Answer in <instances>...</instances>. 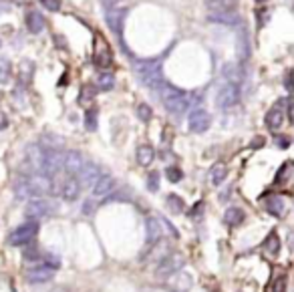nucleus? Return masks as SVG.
I'll list each match as a JSON object with an SVG mask.
<instances>
[{
    "label": "nucleus",
    "mask_w": 294,
    "mask_h": 292,
    "mask_svg": "<svg viewBox=\"0 0 294 292\" xmlns=\"http://www.w3.org/2000/svg\"><path fill=\"white\" fill-rule=\"evenodd\" d=\"M16 196L18 198H40L44 193H53V181L48 175L42 173H30L16 181Z\"/></svg>",
    "instance_id": "obj_1"
},
{
    "label": "nucleus",
    "mask_w": 294,
    "mask_h": 292,
    "mask_svg": "<svg viewBox=\"0 0 294 292\" xmlns=\"http://www.w3.org/2000/svg\"><path fill=\"white\" fill-rule=\"evenodd\" d=\"M135 73L139 81L145 85L147 89H161L163 87V73H161V61L159 59H143L135 61Z\"/></svg>",
    "instance_id": "obj_2"
},
{
    "label": "nucleus",
    "mask_w": 294,
    "mask_h": 292,
    "mask_svg": "<svg viewBox=\"0 0 294 292\" xmlns=\"http://www.w3.org/2000/svg\"><path fill=\"white\" fill-rule=\"evenodd\" d=\"M161 103H163V107H165L169 113L181 115V113H185L187 107H189V97H187L185 91H181V89H177V87H173V85L163 83V87H161Z\"/></svg>",
    "instance_id": "obj_3"
},
{
    "label": "nucleus",
    "mask_w": 294,
    "mask_h": 292,
    "mask_svg": "<svg viewBox=\"0 0 294 292\" xmlns=\"http://www.w3.org/2000/svg\"><path fill=\"white\" fill-rule=\"evenodd\" d=\"M38 230H40L38 222L28 220V222L20 224L16 230L10 232V236H8V244H10V246H26V244L34 242V238L38 236Z\"/></svg>",
    "instance_id": "obj_4"
},
{
    "label": "nucleus",
    "mask_w": 294,
    "mask_h": 292,
    "mask_svg": "<svg viewBox=\"0 0 294 292\" xmlns=\"http://www.w3.org/2000/svg\"><path fill=\"white\" fill-rule=\"evenodd\" d=\"M165 230H169V234L175 238L177 232L171 228V224L159 216H151L147 218V242L149 244H155L157 240H163L165 238Z\"/></svg>",
    "instance_id": "obj_5"
},
{
    "label": "nucleus",
    "mask_w": 294,
    "mask_h": 292,
    "mask_svg": "<svg viewBox=\"0 0 294 292\" xmlns=\"http://www.w3.org/2000/svg\"><path fill=\"white\" fill-rule=\"evenodd\" d=\"M183 264H185V260H183L181 254H177V252H169V254L159 262L155 276H157L159 280H165V278H169L171 274L179 272V270L183 268Z\"/></svg>",
    "instance_id": "obj_6"
},
{
    "label": "nucleus",
    "mask_w": 294,
    "mask_h": 292,
    "mask_svg": "<svg viewBox=\"0 0 294 292\" xmlns=\"http://www.w3.org/2000/svg\"><path fill=\"white\" fill-rule=\"evenodd\" d=\"M93 63L99 69H107L113 63V53L103 34H95V48H93Z\"/></svg>",
    "instance_id": "obj_7"
},
{
    "label": "nucleus",
    "mask_w": 294,
    "mask_h": 292,
    "mask_svg": "<svg viewBox=\"0 0 294 292\" xmlns=\"http://www.w3.org/2000/svg\"><path fill=\"white\" fill-rule=\"evenodd\" d=\"M51 212H53L51 202H46V200H42V198L30 200V202L26 204V208H24V216H26L28 220H32V222H38L40 218L48 216Z\"/></svg>",
    "instance_id": "obj_8"
},
{
    "label": "nucleus",
    "mask_w": 294,
    "mask_h": 292,
    "mask_svg": "<svg viewBox=\"0 0 294 292\" xmlns=\"http://www.w3.org/2000/svg\"><path fill=\"white\" fill-rule=\"evenodd\" d=\"M125 16H127V8L121 6V4H119V6H111V8H107V14H105L107 24H109V28H111L117 36H121V32H123Z\"/></svg>",
    "instance_id": "obj_9"
},
{
    "label": "nucleus",
    "mask_w": 294,
    "mask_h": 292,
    "mask_svg": "<svg viewBox=\"0 0 294 292\" xmlns=\"http://www.w3.org/2000/svg\"><path fill=\"white\" fill-rule=\"evenodd\" d=\"M210 123H212V117H210V113L206 109H193L189 113V117H187V125H189V131L191 133H204V131H208Z\"/></svg>",
    "instance_id": "obj_10"
},
{
    "label": "nucleus",
    "mask_w": 294,
    "mask_h": 292,
    "mask_svg": "<svg viewBox=\"0 0 294 292\" xmlns=\"http://www.w3.org/2000/svg\"><path fill=\"white\" fill-rule=\"evenodd\" d=\"M216 101H218V105H220L222 109H230V107H234V105L240 101V89H238V85H232V83L224 85V87L218 91Z\"/></svg>",
    "instance_id": "obj_11"
},
{
    "label": "nucleus",
    "mask_w": 294,
    "mask_h": 292,
    "mask_svg": "<svg viewBox=\"0 0 294 292\" xmlns=\"http://www.w3.org/2000/svg\"><path fill=\"white\" fill-rule=\"evenodd\" d=\"M117 189V181L113 175H107V173H101L99 179L93 183V196L99 200V198H109L113 191Z\"/></svg>",
    "instance_id": "obj_12"
},
{
    "label": "nucleus",
    "mask_w": 294,
    "mask_h": 292,
    "mask_svg": "<svg viewBox=\"0 0 294 292\" xmlns=\"http://www.w3.org/2000/svg\"><path fill=\"white\" fill-rule=\"evenodd\" d=\"M99 175H101V169L95 165V163H91V161H87L85 159V163H83V167H81V171H79V175H77V181H79V185L83 187H93V183L99 179Z\"/></svg>",
    "instance_id": "obj_13"
},
{
    "label": "nucleus",
    "mask_w": 294,
    "mask_h": 292,
    "mask_svg": "<svg viewBox=\"0 0 294 292\" xmlns=\"http://www.w3.org/2000/svg\"><path fill=\"white\" fill-rule=\"evenodd\" d=\"M83 163H85V157L79 151H69V153H65V159H63V171L67 175L77 177L81 167H83Z\"/></svg>",
    "instance_id": "obj_14"
},
{
    "label": "nucleus",
    "mask_w": 294,
    "mask_h": 292,
    "mask_svg": "<svg viewBox=\"0 0 294 292\" xmlns=\"http://www.w3.org/2000/svg\"><path fill=\"white\" fill-rule=\"evenodd\" d=\"M284 101L286 99H282V101H278L268 113H266V127L270 129V131H276V129H280L282 127V123H284Z\"/></svg>",
    "instance_id": "obj_15"
},
{
    "label": "nucleus",
    "mask_w": 294,
    "mask_h": 292,
    "mask_svg": "<svg viewBox=\"0 0 294 292\" xmlns=\"http://www.w3.org/2000/svg\"><path fill=\"white\" fill-rule=\"evenodd\" d=\"M53 276H55V268H51V266H46V264H40V266H34V268H30V270H26V278H28V282H32V284L48 282Z\"/></svg>",
    "instance_id": "obj_16"
},
{
    "label": "nucleus",
    "mask_w": 294,
    "mask_h": 292,
    "mask_svg": "<svg viewBox=\"0 0 294 292\" xmlns=\"http://www.w3.org/2000/svg\"><path fill=\"white\" fill-rule=\"evenodd\" d=\"M165 282H167V286H169V290L173 292H187L191 288V278H189V274L187 272H175V274H171L169 278H165Z\"/></svg>",
    "instance_id": "obj_17"
},
{
    "label": "nucleus",
    "mask_w": 294,
    "mask_h": 292,
    "mask_svg": "<svg viewBox=\"0 0 294 292\" xmlns=\"http://www.w3.org/2000/svg\"><path fill=\"white\" fill-rule=\"evenodd\" d=\"M264 208H266L268 214H272L276 218H282L286 214V210H288V204H286V200L282 196H268L264 200Z\"/></svg>",
    "instance_id": "obj_18"
},
{
    "label": "nucleus",
    "mask_w": 294,
    "mask_h": 292,
    "mask_svg": "<svg viewBox=\"0 0 294 292\" xmlns=\"http://www.w3.org/2000/svg\"><path fill=\"white\" fill-rule=\"evenodd\" d=\"M167 238L163 240H157L155 244H149V252H147L145 260H151V262H161L171 250H169V244L165 242Z\"/></svg>",
    "instance_id": "obj_19"
},
{
    "label": "nucleus",
    "mask_w": 294,
    "mask_h": 292,
    "mask_svg": "<svg viewBox=\"0 0 294 292\" xmlns=\"http://www.w3.org/2000/svg\"><path fill=\"white\" fill-rule=\"evenodd\" d=\"M208 18L212 22H218V24H228V26H238L240 24V16L236 10H230V12H210Z\"/></svg>",
    "instance_id": "obj_20"
},
{
    "label": "nucleus",
    "mask_w": 294,
    "mask_h": 292,
    "mask_svg": "<svg viewBox=\"0 0 294 292\" xmlns=\"http://www.w3.org/2000/svg\"><path fill=\"white\" fill-rule=\"evenodd\" d=\"M262 252L268 256V258H276L278 252H280V238L276 232H270L268 238L262 242Z\"/></svg>",
    "instance_id": "obj_21"
},
{
    "label": "nucleus",
    "mask_w": 294,
    "mask_h": 292,
    "mask_svg": "<svg viewBox=\"0 0 294 292\" xmlns=\"http://www.w3.org/2000/svg\"><path fill=\"white\" fill-rule=\"evenodd\" d=\"M26 26H28V30H30L32 34L42 32V28H44V16H42L40 12H36V10H30V12L26 14Z\"/></svg>",
    "instance_id": "obj_22"
},
{
    "label": "nucleus",
    "mask_w": 294,
    "mask_h": 292,
    "mask_svg": "<svg viewBox=\"0 0 294 292\" xmlns=\"http://www.w3.org/2000/svg\"><path fill=\"white\" fill-rule=\"evenodd\" d=\"M226 177H228V165L222 163V161L214 163L212 169H210V183H212V185H220Z\"/></svg>",
    "instance_id": "obj_23"
},
{
    "label": "nucleus",
    "mask_w": 294,
    "mask_h": 292,
    "mask_svg": "<svg viewBox=\"0 0 294 292\" xmlns=\"http://www.w3.org/2000/svg\"><path fill=\"white\" fill-rule=\"evenodd\" d=\"M244 218H246L244 210L232 206V208H228L226 214H224V224H226V226H240V224L244 222Z\"/></svg>",
    "instance_id": "obj_24"
},
{
    "label": "nucleus",
    "mask_w": 294,
    "mask_h": 292,
    "mask_svg": "<svg viewBox=\"0 0 294 292\" xmlns=\"http://www.w3.org/2000/svg\"><path fill=\"white\" fill-rule=\"evenodd\" d=\"M210 12H230L236 10V0H208Z\"/></svg>",
    "instance_id": "obj_25"
},
{
    "label": "nucleus",
    "mask_w": 294,
    "mask_h": 292,
    "mask_svg": "<svg viewBox=\"0 0 294 292\" xmlns=\"http://www.w3.org/2000/svg\"><path fill=\"white\" fill-rule=\"evenodd\" d=\"M155 159V149L151 145H139L137 147V161H139V165H149L151 161Z\"/></svg>",
    "instance_id": "obj_26"
},
{
    "label": "nucleus",
    "mask_w": 294,
    "mask_h": 292,
    "mask_svg": "<svg viewBox=\"0 0 294 292\" xmlns=\"http://www.w3.org/2000/svg\"><path fill=\"white\" fill-rule=\"evenodd\" d=\"M95 85H97V89H101V91H109V89H113V85H115V77H113L111 73H99Z\"/></svg>",
    "instance_id": "obj_27"
},
{
    "label": "nucleus",
    "mask_w": 294,
    "mask_h": 292,
    "mask_svg": "<svg viewBox=\"0 0 294 292\" xmlns=\"http://www.w3.org/2000/svg\"><path fill=\"white\" fill-rule=\"evenodd\" d=\"M290 171H292V161H286V163H284V165L278 169L274 183H276V185H284V183L290 179Z\"/></svg>",
    "instance_id": "obj_28"
},
{
    "label": "nucleus",
    "mask_w": 294,
    "mask_h": 292,
    "mask_svg": "<svg viewBox=\"0 0 294 292\" xmlns=\"http://www.w3.org/2000/svg\"><path fill=\"white\" fill-rule=\"evenodd\" d=\"M238 57L240 61L248 59V34L244 30H240V36H238Z\"/></svg>",
    "instance_id": "obj_29"
},
{
    "label": "nucleus",
    "mask_w": 294,
    "mask_h": 292,
    "mask_svg": "<svg viewBox=\"0 0 294 292\" xmlns=\"http://www.w3.org/2000/svg\"><path fill=\"white\" fill-rule=\"evenodd\" d=\"M10 75H12V65L8 59L0 57V83H8L10 81Z\"/></svg>",
    "instance_id": "obj_30"
},
{
    "label": "nucleus",
    "mask_w": 294,
    "mask_h": 292,
    "mask_svg": "<svg viewBox=\"0 0 294 292\" xmlns=\"http://www.w3.org/2000/svg\"><path fill=\"white\" fill-rule=\"evenodd\" d=\"M167 208H169V212H173V214H179L181 210H183V200L179 198V196H175V193H171V196H167Z\"/></svg>",
    "instance_id": "obj_31"
},
{
    "label": "nucleus",
    "mask_w": 294,
    "mask_h": 292,
    "mask_svg": "<svg viewBox=\"0 0 294 292\" xmlns=\"http://www.w3.org/2000/svg\"><path fill=\"white\" fill-rule=\"evenodd\" d=\"M85 127H87L89 131H95V129H97V109L85 111Z\"/></svg>",
    "instance_id": "obj_32"
},
{
    "label": "nucleus",
    "mask_w": 294,
    "mask_h": 292,
    "mask_svg": "<svg viewBox=\"0 0 294 292\" xmlns=\"http://www.w3.org/2000/svg\"><path fill=\"white\" fill-rule=\"evenodd\" d=\"M165 175H167V179H169L171 183H177V181H181L183 171H181L179 167H167V169H165Z\"/></svg>",
    "instance_id": "obj_33"
},
{
    "label": "nucleus",
    "mask_w": 294,
    "mask_h": 292,
    "mask_svg": "<svg viewBox=\"0 0 294 292\" xmlns=\"http://www.w3.org/2000/svg\"><path fill=\"white\" fill-rule=\"evenodd\" d=\"M286 284H288V280H286V276L284 274H280L272 284H270V292H286Z\"/></svg>",
    "instance_id": "obj_34"
},
{
    "label": "nucleus",
    "mask_w": 294,
    "mask_h": 292,
    "mask_svg": "<svg viewBox=\"0 0 294 292\" xmlns=\"http://www.w3.org/2000/svg\"><path fill=\"white\" fill-rule=\"evenodd\" d=\"M151 115H153V111H151V107L147 105V103H141L139 107H137V117L141 119V121H149L151 119Z\"/></svg>",
    "instance_id": "obj_35"
},
{
    "label": "nucleus",
    "mask_w": 294,
    "mask_h": 292,
    "mask_svg": "<svg viewBox=\"0 0 294 292\" xmlns=\"http://www.w3.org/2000/svg\"><path fill=\"white\" fill-rule=\"evenodd\" d=\"M93 97H95V89L91 87V85H87V87H83V91H81V97H79V101L85 105V103H89V101H93Z\"/></svg>",
    "instance_id": "obj_36"
},
{
    "label": "nucleus",
    "mask_w": 294,
    "mask_h": 292,
    "mask_svg": "<svg viewBox=\"0 0 294 292\" xmlns=\"http://www.w3.org/2000/svg\"><path fill=\"white\" fill-rule=\"evenodd\" d=\"M24 258H26V260H36V258H40V256H38V248L34 246V242H30V244L24 246Z\"/></svg>",
    "instance_id": "obj_37"
},
{
    "label": "nucleus",
    "mask_w": 294,
    "mask_h": 292,
    "mask_svg": "<svg viewBox=\"0 0 294 292\" xmlns=\"http://www.w3.org/2000/svg\"><path fill=\"white\" fill-rule=\"evenodd\" d=\"M147 187L149 191H157L159 189V173L157 171H151L149 177H147Z\"/></svg>",
    "instance_id": "obj_38"
},
{
    "label": "nucleus",
    "mask_w": 294,
    "mask_h": 292,
    "mask_svg": "<svg viewBox=\"0 0 294 292\" xmlns=\"http://www.w3.org/2000/svg\"><path fill=\"white\" fill-rule=\"evenodd\" d=\"M40 4L51 12H57L61 8V0H40Z\"/></svg>",
    "instance_id": "obj_39"
},
{
    "label": "nucleus",
    "mask_w": 294,
    "mask_h": 292,
    "mask_svg": "<svg viewBox=\"0 0 294 292\" xmlns=\"http://www.w3.org/2000/svg\"><path fill=\"white\" fill-rule=\"evenodd\" d=\"M274 143H276L278 147H282V149H286V147L290 145V139H288V137H284V135H276Z\"/></svg>",
    "instance_id": "obj_40"
},
{
    "label": "nucleus",
    "mask_w": 294,
    "mask_h": 292,
    "mask_svg": "<svg viewBox=\"0 0 294 292\" xmlns=\"http://www.w3.org/2000/svg\"><path fill=\"white\" fill-rule=\"evenodd\" d=\"M123 0H103V4H105V8H111V6H119Z\"/></svg>",
    "instance_id": "obj_41"
},
{
    "label": "nucleus",
    "mask_w": 294,
    "mask_h": 292,
    "mask_svg": "<svg viewBox=\"0 0 294 292\" xmlns=\"http://www.w3.org/2000/svg\"><path fill=\"white\" fill-rule=\"evenodd\" d=\"M8 125V119H6V115L4 113H0V129H4Z\"/></svg>",
    "instance_id": "obj_42"
},
{
    "label": "nucleus",
    "mask_w": 294,
    "mask_h": 292,
    "mask_svg": "<svg viewBox=\"0 0 294 292\" xmlns=\"http://www.w3.org/2000/svg\"><path fill=\"white\" fill-rule=\"evenodd\" d=\"M51 292H69V290H67L65 286H57V288H53Z\"/></svg>",
    "instance_id": "obj_43"
},
{
    "label": "nucleus",
    "mask_w": 294,
    "mask_h": 292,
    "mask_svg": "<svg viewBox=\"0 0 294 292\" xmlns=\"http://www.w3.org/2000/svg\"><path fill=\"white\" fill-rule=\"evenodd\" d=\"M256 2H258V4H262V2H266V0H256Z\"/></svg>",
    "instance_id": "obj_44"
}]
</instances>
